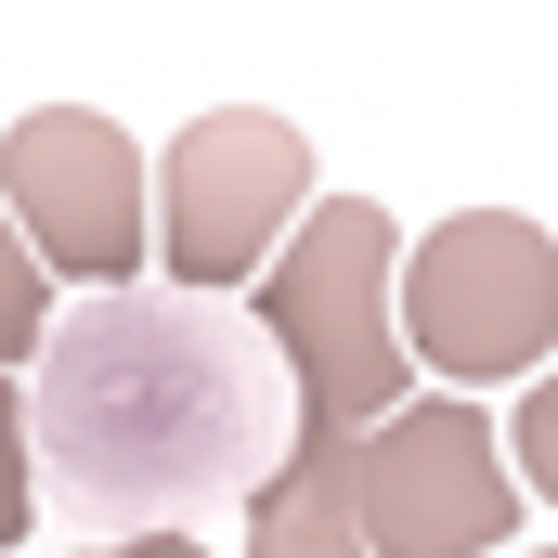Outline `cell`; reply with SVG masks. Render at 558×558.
<instances>
[{"label": "cell", "mask_w": 558, "mask_h": 558, "mask_svg": "<svg viewBox=\"0 0 558 558\" xmlns=\"http://www.w3.org/2000/svg\"><path fill=\"white\" fill-rule=\"evenodd\" d=\"M274 441L260 403V364L234 325H208L195 299H92L39 338V468H52V507L105 520V546L221 481H247Z\"/></svg>", "instance_id": "cell-1"}, {"label": "cell", "mask_w": 558, "mask_h": 558, "mask_svg": "<svg viewBox=\"0 0 558 558\" xmlns=\"http://www.w3.org/2000/svg\"><path fill=\"white\" fill-rule=\"evenodd\" d=\"M390 274H403V234H390L377 195L299 208V234L260 260V338L299 377L286 468H351L364 428L416 403V364H403V325H390Z\"/></svg>", "instance_id": "cell-2"}, {"label": "cell", "mask_w": 558, "mask_h": 558, "mask_svg": "<svg viewBox=\"0 0 558 558\" xmlns=\"http://www.w3.org/2000/svg\"><path fill=\"white\" fill-rule=\"evenodd\" d=\"M390 325H403V364L441 377L454 403L494 377H533L558 351V247L520 208H454L428 247H403Z\"/></svg>", "instance_id": "cell-3"}, {"label": "cell", "mask_w": 558, "mask_h": 558, "mask_svg": "<svg viewBox=\"0 0 558 558\" xmlns=\"http://www.w3.org/2000/svg\"><path fill=\"white\" fill-rule=\"evenodd\" d=\"M299 208H312V143L260 105H208L156 156V274L182 299H221L299 234Z\"/></svg>", "instance_id": "cell-4"}, {"label": "cell", "mask_w": 558, "mask_h": 558, "mask_svg": "<svg viewBox=\"0 0 558 558\" xmlns=\"http://www.w3.org/2000/svg\"><path fill=\"white\" fill-rule=\"evenodd\" d=\"M351 520H364V558H494L507 520H520L494 416L454 403V390L377 416L351 441Z\"/></svg>", "instance_id": "cell-5"}, {"label": "cell", "mask_w": 558, "mask_h": 558, "mask_svg": "<svg viewBox=\"0 0 558 558\" xmlns=\"http://www.w3.org/2000/svg\"><path fill=\"white\" fill-rule=\"evenodd\" d=\"M0 221L26 234L39 274H78V286H118L143 274V143L92 105H39L0 131Z\"/></svg>", "instance_id": "cell-6"}, {"label": "cell", "mask_w": 558, "mask_h": 558, "mask_svg": "<svg viewBox=\"0 0 558 558\" xmlns=\"http://www.w3.org/2000/svg\"><path fill=\"white\" fill-rule=\"evenodd\" d=\"M494 441H507V481L558 507V377H533V390H520V416L494 428Z\"/></svg>", "instance_id": "cell-7"}, {"label": "cell", "mask_w": 558, "mask_h": 558, "mask_svg": "<svg viewBox=\"0 0 558 558\" xmlns=\"http://www.w3.org/2000/svg\"><path fill=\"white\" fill-rule=\"evenodd\" d=\"M39 351V260H26V234L0 221V377Z\"/></svg>", "instance_id": "cell-8"}, {"label": "cell", "mask_w": 558, "mask_h": 558, "mask_svg": "<svg viewBox=\"0 0 558 558\" xmlns=\"http://www.w3.org/2000/svg\"><path fill=\"white\" fill-rule=\"evenodd\" d=\"M39 520V468H26V390L0 377V546Z\"/></svg>", "instance_id": "cell-9"}, {"label": "cell", "mask_w": 558, "mask_h": 558, "mask_svg": "<svg viewBox=\"0 0 558 558\" xmlns=\"http://www.w3.org/2000/svg\"><path fill=\"white\" fill-rule=\"evenodd\" d=\"M92 558H208L195 533H118V546H92Z\"/></svg>", "instance_id": "cell-10"}, {"label": "cell", "mask_w": 558, "mask_h": 558, "mask_svg": "<svg viewBox=\"0 0 558 558\" xmlns=\"http://www.w3.org/2000/svg\"><path fill=\"white\" fill-rule=\"evenodd\" d=\"M546 558H558V546H546Z\"/></svg>", "instance_id": "cell-11"}]
</instances>
